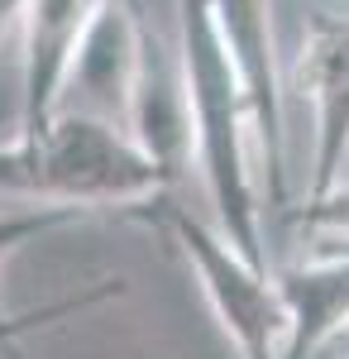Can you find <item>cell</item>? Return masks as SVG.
<instances>
[{"label":"cell","instance_id":"cell-1","mask_svg":"<svg viewBox=\"0 0 349 359\" xmlns=\"http://www.w3.org/2000/svg\"><path fill=\"white\" fill-rule=\"evenodd\" d=\"M177 91L187 115V163H196L220 240L254 269H268L264 196L254 172L249 101L206 15V0H177Z\"/></svg>","mask_w":349,"mask_h":359},{"label":"cell","instance_id":"cell-2","mask_svg":"<svg viewBox=\"0 0 349 359\" xmlns=\"http://www.w3.org/2000/svg\"><path fill=\"white\" fill-rule=\"evenodd\" d=\"M163 172L130 135L101 120L57 111L39 135L0 139V196L29 206H77V211H130L167 196Z\"/></svg>","mask_w":349,"mask_h":359},{"label":"cell","instance_id":"cell-3","mask_svg":"<svg viewBox=\"0 0 349 359\" xmlns=\"http://www.w3.org/2000/svg\"><path fill=\"white\" fill-rule=\"evenodd\" d=\"M139 221L158 225L172 245L182 249L196 287L206 292L220 331L230 335V345L240 350V359H278L282 340H287V311L278 297L273 269H254L244 254L220 240V230L206 221H196L191 211L172 206L167 196L149 201L135 211Z\"/></svg>","mask_w":349,"mask_h":359},{"label":"cell","instance_id":"cell-4","mask_svg":"<svg viewBox=\"0 0 349 359\" xmlns=\"http://www.w3.org/2000/svg\"><path fill=\"white\" fill-rule=\"evenodd\" d=\"M211 29L230 57L249 101V130L259 154V196L268 211H287V106H282V57L273 29V0H206Z\"/></svg>","mask_w":349,"mask_h":359},{"label":"cell","instance_id":"cell-5","mask_svg":"<svg viewBox=\"0 0 349 359\" xmlns=\"http://www.w3.org/2000/svg\"><path fill=\"white\" fill-rule=\"evenodd\" d=\"M292 86L311 106L306 201H321L349 172V15L306 10L292 53Z\"/></svg>","mask_w":349,"mask_h":359},{"label":"cell","instance_id":"cell-6","mask_svg":"<svg viewBox=\"0 0 349 359\" xmlns=\"http://www.w3.org/2000/svg\"><path fill=\"white\" fill-rule=\"evenodd\" d=\"M144 48H149V29L139 20V10L130 0H106L67 67L57 111L86 115V120H101L110 130L130 135L135 91L144 77Z\"/></svg>","mask_w":349,"mask_h":359},{"label":"cell","instance_id":"cell-7","mask_svg":"<svg viewBox=\"0 0 349 359\" xmlns=\"http://www.w3.org/2000/svg\"><path fill=\"white\" fill-rule=\"evenodd\" d=\"M106 0H25L20 5V106H15V139L39 135L57 115V96L67 67L77 57L86 29L96 25Z\"/></svg>","mask_w":349,"mask_h":359},{"label":"cell","instance_id":"cell-8","mask_svg":"<svg viewBox=\"0 0 349 359\" xmlns=\"http://www.w3.org/2000/svg\"><path fill=\"white\" fill-rule=\"evenodd\" d=\"M273 283L287 311V340L278 359H316L335 335L349 331V245L273 269Z\"/></svg>","mask_w":349,"mask_h":359},{"label":"cell","instance_id":"cell-9","mask_svg":"<svg viewBox=\"0 0 349 359\" xmlns=\"http://www.w3.org/2000/svg\"><path fill=\"white\" fill-rule=\"evenodd\" d=\"M81 221H91V211H77V206H15V211H0V269H5L25 245L43 240V235H57V230H67V225H81ZM120 292H125V283H120V278H106V283L91 287V292L62 297V302L39 306V311H25V316L5 311V302H0V355L5 359H25L20 335L39 331V326H48V321H62V316H81V311H91V306L120 297Z\"/></svg>","mask_w":349,"mask_h":359},{"label":"cell","instance_id":"cell-10","mask_svg":"<svg viewBox=\"0 0 349 359\" xmlns=\"http://www.w3.org/2000/svg\"><path fill=\"white\" fill-rule=\"evenodd\" d=\"M296 225H306V230H316L325 240H340L349 245V172L321 196V201H301L296 211H287Z\"/></svg>","mask_w":349,"mask_h":359},{"label":"cell","instance_id":"cell-11","mask_svg":"<svg viewBox=\"0 0 349 359\" xmlns=\"http://www.w3.org/2000/svg\"><path fill=\"white\" fill-rule=\"evenodd\" d=\"M20 5L25 0H0V43L15 34V25H20Z\"/></svg>","mask_w":349,"mask_h":359}]
</instances>
